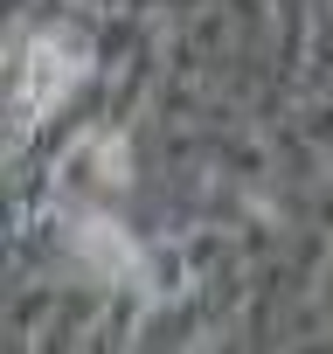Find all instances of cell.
<instances>
[{"label":"cell","instance_id":"6da1fadb","mask_svg":"<svg viewBox=\"0 0 333 354\" xmlns=\"http://www.w3.org/2000/svg\"><path fill=\"white\" fill-rule=\"evenodd\" d=\"M77 84H84V42L77 35L42 28V35L21 42V56H15V104H21V118H49Z\"/></svg>","mask_w":333,"mask_h":354},{"label":"cell","instance_id":"7a4b0ae2","mask_svg":"<svg viewBox=\"0 0 333 354\" xmlns=\"http://www.w3.org/2000/svg\"><path fill=\"white\" fill-rule=\"evenodd\" d=\"M77 250H84L104 278H125V271H132V257H139V250H132V236H125L118 223H84V230H77Z\"/></svg>","mask_w":333,"mask_h":354}]
</instances>
